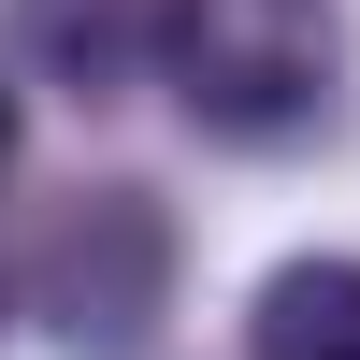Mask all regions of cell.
<instances>
[{"label": "cell", "instance_id": "cell-1", "mask_svg": "<svg viewBox=\"0 0 360 360\" xmlns=\"http://www.w3.org/2000/svg\"><path fill=\"white\" fill-rule=\"evenodd\" d=\"M159 72L188 101V130H217V144H303L346 101V15L332 0H173Z\"/></svg>", "mask_w": 360, "mask_h": 360}, {"label": "cell", "instance_id": "cell-2", "mask_svg": "<svg viewBox=\"0 0 360 360\" xmlns=\"http://www.w3.org/2000/svg\"><path fill=\"white\" fill-rule=\"evenodd\" d=\"M29 317H44L72 360H144L173 317V202L159 188H72L29 245Z\"/></svg>", "mask_w": 360, "mask_h": 360}, {"label": "cell", "instance_id": "cell-5", "mask_svg": "<svg viewBox=\"0 0 360 360\" xmlns=\"http://www.w3.org/2000/svg\"><path fill=\"white\" fill-rule=\"evenodd\" d=\"M0 173H15V86H0Z\"/></svg>", "mask_w": 360, "mask_h": 360}, {"label": "cell", "instance_id": "cell-3", "mask_svg": "<svg viewBox=\"0 0 360 360\" xmlns=\"http://www.w3.org/2000/svg\"><path fill=\"white\" fill-rule=\"evenodd\" d=\"M159 29H173V0H15V58L58 72L72 101H115L159 58Z\"/></svg>", "mask_w": 360, "mask_h": 360}, {"label": "cell", "instance_id": "cell-4", "mask_svg": "<svg viewBox=\"0 0 360 360\" xmlns=\"http://www.w3.org/2000/svg\"><path fill=\"white\" fill-rule=\"evenodd\" d=\"M245 360H360V259H274L245 303Z\"/></svg>", "mask_w": 360, "mask_h": 360}]
</instances>
